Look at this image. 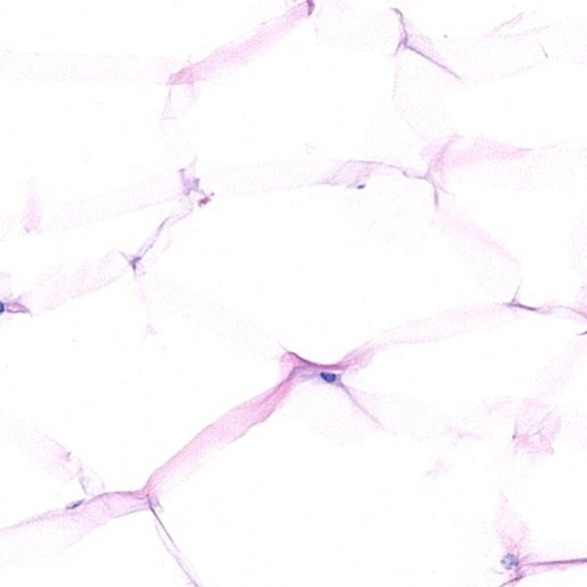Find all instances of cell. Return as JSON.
<instances>
[{
	"label": "cell",
	"instance_id": "obj_1",
	"mask_svg": "<svg viewBox=\"0 0 587 587\" xmlns=\"http://www.w3.org/2000/svg\"><path fill=\"white\" fill-rule=\"evenodd\" d=\"M4 310H5V308H4V304H2V303H0V313H2V312H4Z\"/></svg>",
	"mask_w": 587,
	"mask_h": 587
}]
</instances>
